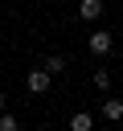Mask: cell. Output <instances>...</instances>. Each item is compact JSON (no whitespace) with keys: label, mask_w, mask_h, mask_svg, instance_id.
<instances>
[{"label":"cell","mask_w":123,"mask_h":131,"mask_svg":"<svg viewBox=\"0 0 123 131\" xmlns=\"http://www.w3.org/2000/svg\"><path fill=\"white\" fill-rule=\"evenodd\" d=\"M90 127H94V115H90V111L70 115V131H90Z\"/></svg>","instance_id":"obj_4"},{"label":"cell","mask_w":123,"mask_h":131,"mask_svg":"<svg viewBox=\"0 0 123 131\" xmlns=\"http://www.w3.org/2000/svg\"><path fill=\"white\" fill-rule=\"evenodd\" d=\"M98 111H102V119H111V123H115V119H123V102H119V98H107Z\"/></svg>","instance_id":"obj_5"},{"label":"cell","mask_w":123,"mask_h":131,"mask_svg":"<svg viewBox=\"0 0 123 131\" xmlns=\"http://www.w3.org/2000/svg\"><path fill=\"white\" fill-rule=\"evenodd\" d=\"M0 131H16V115H4L0 111Z\"/></svg>","instance_id":"obj_8"},{"label":"cell","mask_w":123,"mask_h":131,"mask_svg":"<svg viewBox=\"0 0 123 131\" xmlns=\"http://www.w3.org/2000/svg\"><path fill=\"white\" fill-rule=\"evenodd\" d=\"M94 86L98 90H111V70H94Z\"/></svg>","instance_id":"obj_7"},{"label":"cell","mask_w":123,"mask_h":131,"mask_svg":"<svg viewBox=\"0 0 123 131\" xmlns=\"http://www.w3.org/2000/svg\"><path fill=\"white\" fill-rule=\"evenodd\" d=\"M45 70H49V74H61V70H66V57H61V53H53V57L45 61Z\"/></svg>","instance_id":"obj_6"},{"label":"cell","mask_w":123,"mask_h":131,"mask_svg":"<svg viewBox=\"0 0 123 131\" xmlns=\"http://www.w3.org/2000/svg\"><path fill=\"white\" fill-rule=\"evenodd\" d=\"M49 78H53V74H49L45 66H41V70H29V78H25L29 94H45V90H49Z\"/></svg>","instance_id":"obj_2"},{"label":"cell","mask_w":123,"mask_h":131,"mask_svg":"<svg viewBox=\"0 0 123 131\" xmlns=\"http://www.w3.org/2000/svg\"><path fill=\"white\" fill-rule=\"evenodd\" d=\"M86 45H90V53H98V57H102V53H111V49H115V37H111L107 29H94V33L86 37Z\"/></svg>","instance_id":"obj_1"},{"label":"cell","mask_w":123,"mask_h":131,"mask_svg":"<svg viewBox=\"0 0 123 131\" xmlns=\"http://www.w3.org/2000/svg\"><path fill=\"white\" fill-rule=\"evenodd\" d=\"M78 16L82 20H98L102 16V0H78Z\"/></svg>","instance_id":"obj_3"},{"label":"cell","mask_w":123,"mask_h":131,"mask_svg":"<svg viewBox=\"0 0 123 131\" xmlns=\"http://www.w3.org/2000/svg\"><path fill=\"white\" fill-rule=\"evenodd\" d=\"M0 111H4V94H0Z\"/></svg>","instance_id":"obj_9"}]
</instances>
